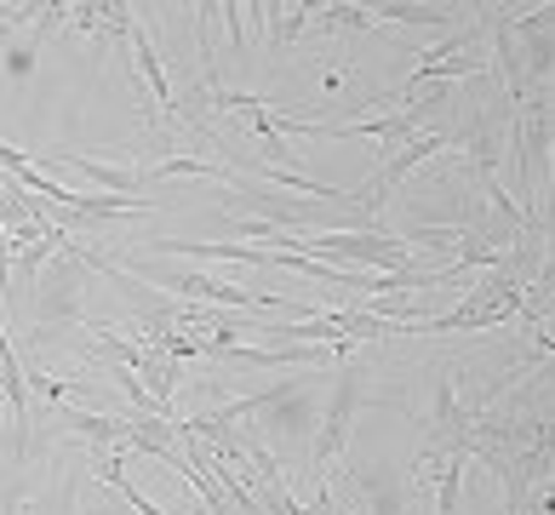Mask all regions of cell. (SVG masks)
I'll return each mask as SVG.
<instances>
[{
	"label": "cell",
	"instance_id": "6da1fadb",
	"mask_svg": "<svg viewBox=\"0 0 555 515\" xmlns=\"http://www.w3.org/2000/svg\"><path fill=\"white\" fill-rule=\"evenodd\" d=\"M138 64H143V75H150V87H155V110H167V103H172L167 75H160V64H155V52H150V40H143V35H138Z\"/></svg>",
	"mask_w": 555,
	"mask_h": 515
}]
</instances>
